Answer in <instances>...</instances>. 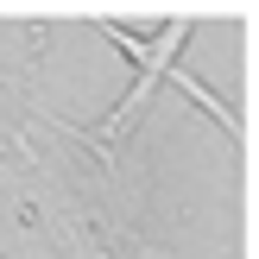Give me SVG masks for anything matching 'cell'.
<instances>
[{
	"instance_id": "7a4b0ae2",
	"label": "cell",
	"mask_w": 259,
	"mask_h": 259,
	"mask_svg": "<svg viewBox=\"0 0 259 259\" xmlns=\"http://www.w3.org/2000/svg\"><path fill=\"white\" fill-rule=\"evenodd\" d=\"M171 82H177V89H184V95H190V101H196V108H202V114H215V120H222V126H228V133H234V139H240V133H247V126H240V114H234V108H228V101H222V95H215V89H202V82H196V76H190V70H171Z\"/></svg>"
},
{
	"instance_id": "6da1fadb",
	"label": "cell",
	"mask_w": 259,
	"mask_h": 259,
	"mask_svg": "<svg viewBox=\"0 0 259 259\" xmlns=\"http://www.w3.org/2000/svg\"><path fill=\"white\" fill-rule=\"evenodd\" d=\"M101 32L114 38V51H120V57H133V63H139V76H133V89H126V101H120V108H114L108 120L95 126V133H89V139H101V146H108V139H120L126 126H133L139 114H146V101L158 95V82H164V76L177 70V51L190 45V32H196V19H190V13H177V19L164 25V32L152 38V45H139L133 32H120V25H108V19H101Z\"/></svg>"
}]
</instances>
